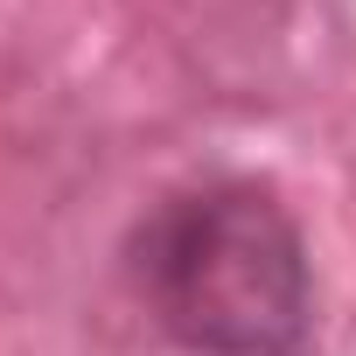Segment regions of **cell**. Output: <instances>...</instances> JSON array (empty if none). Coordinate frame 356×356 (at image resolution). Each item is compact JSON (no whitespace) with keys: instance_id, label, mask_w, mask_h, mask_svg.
Returning a JSON list of instances; mask_svg holds the SVG:
<instances>
[{"instance_id":"6da1fadb","label":"cell","mask_w":356,"mask_h":356,"mask_svg":"<svg viewBox=\"0 0 356 356\" xmlns=\"http://www.w3.org/2000/svg\"><path fill=\"white\" fill-rule=\"evenodd\" d=\"M126 266L147 314L196 356H293L307 342V245L259 182H203L154 203Z\"/></svg>"}]
</instances>
